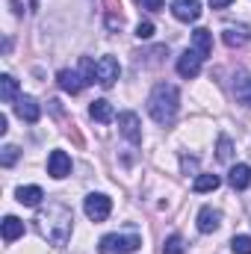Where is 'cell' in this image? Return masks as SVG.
Returning a JSON list of instances; mask_svg holds the SVG:
<instances>
[{
    "mask_svg": "<svg viewBox=\"0 0 251 254\" xmlns=\"http://www.w3.org/2000/svg\"><path fill=\"white\" fill-rule=\"evenodd\" d=\"M36 231L42 234V240H48L51 246H65L71 240V231H74V216L71 210L60 204V201H51L48 210H42L36 216Z\"/></svg>",
    "mask_w": 251,
    "mask_h": 254,
    "instance_id": "cell-1",
    "label": "cell"
},
{
    "mask_svg": "<svg viewBox=\"0 0 251 254\" xmlns=\"http://www.w3.org/2000/svg\"><path fill=\"white\" fill-rule=\"evenodd\" d=\"M178 107H181L178 89H175L172 83H157L154 92H151V98H148V113H151V119H154L157 125L169 127L175 122V116H178Z\"/></svg>",
    "mask_w": 251,
    "mask_h": 254,
    "instance_id": "cell-2",
    "label": "cell"
},
{
    "mask_svg": "<svg viewBox=\"0 0 251 254\" xmlns=\"http://www.w3.org/2000/svg\"><path fill=\"white\" fill-rule=\"evenodd\" d=\"M142 249V240L136 237V234H130V237H122V234H107L104 240H101V246H98V252L101 254H133Z\"/></svg>",
    "mask_w": 251,
    "mask_h": 254,
    "instance_id": "cell-3",
    "label": "cell"
},
{
    "mask_svg": "<svg viewBox=\"0 0 251 254\" xmlns=\"http://www.w3.org/2000/svg\"><path fill=\"white\" fill-rule=\"evenodd\" d=\"M83 210H86V216L92 222H104L110 216V210H113V201L107 195H101V192H92V195L83 198Z\"/></svg>",
    "mask_w": 251,
    "mask_h": 254,
    "instance_id": "cell-4",
    "label": "cell"
},
{
    "mask_svg": "<svg viewBox=\"0 0 251 254\" xmlns=\"http://www.w3.org/2000/svg\"><path fill=\"white\" fill-rule=\"evenodd\" d=\"M119 74H122V65H119L116 57H101V60H98V83H101L104 89L116 86Z\"/></svg>",
    "mask_w": 251,
    "mask_h": 254,
    "instance_id": "cell-5",
    "label": "cell"
},
{
    "mask_svg": "<svg viewBox=\"0 0 251 254\" xmlns=\"http://www.w3.org/2000/svg\"><path fill=\"white\" fill-rule=\"evenodd\" d=\"M201 63H204V57H201L198 51H184V54L178 57V74L187 77V80H192V77L201 74Z\"/></svg>",
    "mask_w": 251,
    "mask_h": 254,
    "instance_id": "cell-6",
    "label": "cell"
},
{
    "mask_svg": "<svg viewBox=\"0 0 251 254\" xmlns=\"http://www.w3.org/2000/svg\"><path fill=\"white\" fill-rule=\"evenodd\" d=\"M15 113H18V119L27 122V125H36V122L42 119V107H39L36 98H30V95H21V98L15 101Z\"/></svg>",
    "mask_w": 251,
    "mask_h": 254,
    "instance_id": "cell-7",
    "label": "cell"
},
{
    "mask_svg": "<svg viewBox=\"0 0 251 254\" xmlns=\"http://www.w3.org/2000/svg\"><path fill=\"white\" fill-rule=\"evenodd\" d=\"M119 130H122V136H125L127 142H133V145L142 142V125H139L136 113H122L119 116Z\"/></svg>",
    "mask_w": 251,
    "mask_h": 254,
    "instance_id": "cell-8",
    "label": "cell"
},
{
    "mask_svg": "<svg viewBox=\"0 0 251 254\" xmlns=\"http://www.w3.org/2000/svg\"><path fill=\"white\" fill-rule=\"evenodd\" d=\"M48 175L57 178V181H63V178L71 175V157L65 151H51V157H48Z\"/></svg>",
    "mask_w": 251,
    "mask_h": 254,
    "instance_id": "cell-9",
    "label": "cell"
},
{
    "mask_svg": "<svg viewBox=\"0 0 251 254\" xmlns=\"http://www.w3.org/2000/svg\"><path fill=\"white\" fill-rule=\"evenodd\" d=\"M172 12L178 21H198L201 18V3L198 0H172Z\"/></svg>",
    "mask_w": 251,
    "mask_h": 254,
    "instance_id": "cell-10",
    "label": "cell"
},
{
    "mask_svg": "<svg viewBox=\"0 0 251 254\" xmlns=\"http://www.w3.org/2000/svg\"><path fill=\"white\" fill-rule=\"evenodd\" d=\"M219 225H222V213L213 210V207H201V213H198V231L201 234H213V231H219Z\"/></svg>",
    "mask_w": 251,
    "mask_h": 254,
    "instance_id": "cell-11",
    "label": "cell"
},
{
    "mask_svg": "<svg viewBox=\"0 0 251 254\" xmlns=\"http://www.w3.org/2000/svg\"><path fill=\"white\" fill-rule=\"evenodd\" d=\"M57 83H60V89L63 92H68V95H77L86 83H83V77L77 74V71H68V68H63L60 74H57Z\"/></svg>",
    "mask_w": 251,
    "mask_h": 254,
    "instance_id": "cell-12",
    "label": "cell"
},
{
    "mask_svg": "<svg viewBox=\"0 0 251 254\" xmlns=\"http://www.w3.org/2000/svg\"><path fill=\"white\" fill-rule=\"evenodd\" d=\"M228 184H231V190H246L251 184V169L246 163H237V166L228 172Z\"/></svg>",
    "mask_w": 251,
    "mask_h": 254,
    "instance_id": "cell-13",
    "label": "cell"
},
{
    "mask_svg": "<svg viewBox=\"0 0 251 254\" xmlns=\"http://www.w3.org/2000/svg\"><path fill=\"white\" fill-rule=\"evenodd\" d=\"M234 95H237V101H240V104L251 107V74L240 71V74L234 77Z\"/></svg>",
    "mask_w": 251,
    "mask_h": 254,
    "instance_id": "cell-14",
    "label": "cell"
},
{
    "mask_svg": "<svg viewBox=\"0 0 251 254\" xmlns=\"http://www.w3.org/2000/svg\"><path fill=\"white\" fill-rule=\"evenodd\" d=\"M222 39H225L228 48H243L249 42V30L246 27H225L222 30Z\"/></svg>",
    "mask_w": 251,
    "mask_h": 254,
    "instance_id": "cell-15",
    "label": "cell"
},
{
    "mask_svg": "<svg viewBox=\"0 0 251 254\" xmlns=\"http://www.w3.org/2000/svg\"><path fill=\"white\" fill-rule=\"evenodd\" d=\"M192 45H195V51L207 60L210 54H213V39H210V30H204V27H198L195 33H192Z\"/></svg>",
    "mask_w": 251,
    "mask_h": 254,
    "instance_id": "cell-16",
    "label": "cell"
},
{
    "mask_svg": "<svg viewBox=\"0 0 251 254\" xmlns=\"http://www.w3.org/2000/svg\"><path fill=\"white\" fill-rule=\"evenodd\" d=\"M21 95H18V80L12 77V74H3L0 77V101L3 104H12V101H18Z\"/></svg>",
    "mask_w": 251,
    "mask_h": 254,
    "instance_id": "cell-17",
    "label": "cell"
},
{
    "mask_svg": "<svg viewBox=\"0 0 251 254\" xmlns=\"http://www.w3.org/2000/svg\"><path fill=\"white\" fill-rule=\"evenodd\" d=\"M89 116H92L95 122H104V125L116 119V113H113V104H110V101H104V98H101V101H92V107H89Z\"/></svg>",
    "mask_w": 251,
    "mask_h": 254,
    "instance_id": "cell-18",
    "label": "cell"
},
{
    "mask_svg": "<svg viewBox=\"0 0 251 254\" xmlns=\"http://www.w3.org/2000/svg\"><path fill=\"white\" fill-rule=\"evenodd\" d=\"M15 198H18L24 207H39V204H42V198H45V192L39 190V187H18Z\"/></svg>",
    "mask_w": 251,
    "mask_h": 254,
    "instance_id": "cell-19",
    "label": "cell"
},
{
    "mask_svg": "<svg viewBox=\"0 0 251 254\" xmlns=\"http://www.w3.org/2000/svg\"><path fill=\"white\" fill-rule=\"evenodd\" d=\"M18 237H24V222L15 219V216H6L3 219V240L6 243H15Z\"/></svg>",
    "mask_w": 251,
    "mask_h": 254,
    "instance_id": "cell-20",
    "label": "cell"
},
{
    "mask_svg": "<svg viewBox=\"0 0 251 254\" xmlns=\"http://www.w3.org/2000/svg\"><path fill=\"white\" fill-rule=\"evenodd\" d=\"M219 175H198L195 178V184H192V190L195 192H213V190H219Z\"/></svg>",
    "mask_w": 251,
    "mask_h": 254,
    "instance_id": "cell-21",
    "label": "cell"
},
{
    "mask_svg": "<svg viewBox=\"0 0 251 254\" xmlns=\"http://www.w3.org/2000/svg\"><path fill=\"white\" fill-rule=\"evenodd\" d=\"M80 77H83L86 86L95 83V80H98V63H92L89 57H80Z\"/></svg>",
    "mask_w": 251,
    "mask_h": 254,
    "instance_id": "cell-22",
    "label": "cell"
},
{
    "mask_svg": "<svg viewBox=\"0 0 251 254\" xmlns=\"http://www.w3.org/2000/svg\"><path fill=\"white\" fill-rule=\"evenodd\" d=\"M107 27L110 30H122L125 27V15L116 12V0H107Z\"/></svg>",
    "mask_w": 251,
    "mask_h": 254,
    "instance_id": "cell-23",
    "label": "cell"
},
{
    "mask_svg": "<svg viewBox=\"0 0 251 254\" xmlns=\"http://www.w3.org/2000/svg\"><path fill=\"white\" fill-rule=\"evenodd\" d=\"M231 249H234V254H251V237H246V234L234 237L231 240Z\"/></svg>",
    "mask_w": 251,
    "mask_h": 254,
    "instance_id": "cell-24",
    "label": "cell"
},
{
    "mask_svg": "<svg viewBox=\"0 0 251 254\" xmlns=\"http://www.w3.org/2000/svg\"><path fill=\"white\" fill-rule=\"evenodd\" d=\"M163 254H184V240H181L178 234H172V237L166 240V246H163Z\"/></svg>",
    "mask_w": 251,
    "mask_h": 254,
    "instance_id": "cell-25",
    "label": "cell"
},
{
    "mask_svg": "<svg viewBox=\"0 0 251 254\" xmlns=\"http://www.w3.org/2000/svg\"><path fill=\"white\" fill-rule=\"evenodd\" d=\"M15 160H18V148H15V145H6L3 154H0V166L9 169V166H15Z\"/></svg>",
    "mask_w": 251,
    "mask_h": 254,
    "instance_id": "cell-26",
    "label": "cell"
},
{
    "mask_svg": "<svg viewBox=\"0 0 251 254\" xmlns=\"http://www.w3.org/2000/svg\"><path fill=\"white\" fill-rule=\"evenodd\" d=\"M231 154H234V145H231V139H228V136H222V139H219V154H216V157H219L222 163H228V160H231Z\"/></svg>",
    "mask_w": 251,
    "mask_h": 254,
    "instance_id": "cell-27",
    "label": "cell"
},
{
    "mask_svg": "<svg viewBox=\"0 0 251 254\" xmlns=\"http://www.w3.org/2000/svg\"><path fill=\"white\" fill-rule=\"evenodd\" d=\"M136 36H139V39H151V36H154V24H151V21H142V24L136 27Z\"/></svg>",
    "mask_w": 251,
    "mask_h": 254,
    "instance_id": "cell-28",
    "label": "cell"
},
{
    "mask_svg": "<svg viewBox=\"0 0 251 254\" xmlns=\"http://www.w3.org/2000/svg\"><path fill=\"white\" fill-rule=\"evenodd\" d=\"M136 3H139V6H142V9H148V12H160V9H163V3H166V0H136Z\"/></svg>",
    "mask_w": 251,
    "mask_h": 254,
    "instance_id": "cell-29",
    "label": "cell"
},
{
    "mask_svg": "<svg viewBox=\"0 0 251 254\" xmlns=\"http://www.w3.org/2000/svg\"><path fill=\"white\" fill-rule=\"evenodd\" d=\"M181 166H184V172H198V160L195 157H184Z\"/></svg>",
    "mask_w": 251,
    "mask_h": 254,
    "instance_id": "cell-30",
    "label": "cell"
},
{
    "mask_svg": "<svg viewBox=\"0 0 251 254\" xmlns=\"http://www.w3.org/2000/svg\"><path fill=\"white\" fill-rule=\"evenodd\" d=\"M228 3H234V0H210V6H213V9H225Z\"/></svg>",
    "mask_w": 251,
    "mask_h": 254,
    "instance_id": "cell-31",
    "label": "cell"
},
{
    "mask_svg": "<svg viewBox=\"0 0 251 254\" xmlns=\"http://www.w3.org/2000/svg\"><path fill=\"white\" fill-rule=\"evenodd\" d=\"M6 130H9V122H6V116H0V136H3Z\"/></svg>",
    "mask_w": 251,
    "mask_h": 254,
    "instance_id": "cell-32",
    "label": "cell"
}]
</instances>
